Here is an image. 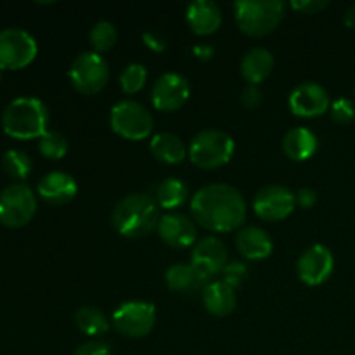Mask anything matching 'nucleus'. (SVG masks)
Masks as SVG:
<instances>
[{
    "label": "nucleus",
    "instance_id": "obj_1",
    "mask_svg": "<svg viewBox=\"0 0 355 355\" xmlns=\"http://www.w3.org/2000/svg\"><path fill=\"white\" fill-rule=\"evenodd\" d=\"M191 214L208 231L231 232L245 224L246 201L229 184H208L193 194Z\"/></svg>",
    "mask_w": 355,
    "mask_h": 355
},
{
    "label": "nucleus",
    "instance_id": "obj_2",
    "mask_svg": "<svg viewBox=\"0 0 355 355\" xmlns=\"http://www.w3.org/2000/svg\"><path fill=\"white\" fill-rule=\"evenodd\" d=\"M159 207L146 193H132L121 198L111 211V224L125 238H142L158 229Z\"/></svg>",
    "mask_w": 355,
    "mask_h": 355
},
{
    "label": "nucleus",
    "instance_id": "obj_3",
    "mask_svg": "<svg viewBox=\"0 0 355 355\" xmlns=\"http://www.w3.org/2000/svg\"><path fill=\"white\" fill-rule=\"evenodd\" d=\"M49 110L38 97H16L2 113V130L19 141L40 139L47 132Z\"/></svg>",
    "mask_w": 355,
    "mask_h": 355
},
{
    "label": "nucleus",
    "instance_id": "obj_4",
    "mask_svg": "<svg viewBox=\"0 0 355 355\" xmlns=\"http://www.w3.org/2000/svg\"><path fill=\"white\" fill-rule=\"evenodd\" d=\"M284 16L281 0H238L234 2V17L239 30L250 37H263L279 26Z\"/></svg>",
    "mask_w": 355,
    "mask_h": 355
},
{
    "label": "nucleus",
    "instance_id": "obj_5",
    "mask_svg": "<svg viewBox=\"0 0 355 355\" xmlns=\"http://www.w3.org/2000/svg\"><path fill=\"white\" fill-rule=\"evenodd\" d=\"M236 151V142L227 132L208 128L196 134L191 141L187 155L198 168L214 170L231 162Z\"/></svg>",
    "mask_w": 355,
    "mask_h": 355
},
{
    "label": "nucleus",
    "instance_id": "obj_6",
    "mask_svg": "<svg viewBox=\"0 0 355 355\" xmlns=\"http://www.w3.org/2000/svg\"><path fill=\"white\" fill-rule=\"evenodd\" d=\"M111 128L128 141H142L153 132V114L134 99L118 101L110 113Z\"/></svg>",
    "mask_w": 355,
    "mask_h": 355
},
{
    "label": "nucleus",
    "instance_id": "obj_7",
    "mask_svg": "<svg viewBox=\"0 0 355 355\" xmlns=\"http://www.w3.org/2000/svg\"><path fill=\"white\" fill-rule=\"evenodd\" d=\"M37 214V196L24 182H12L0 193V224L19 229Z\"/></svg>",
    "mask_w": 355,
    "mask_h": 355
},
{
    "label": "nucleus",
    "instance_id": "obj_8",
    "mask_svg": "<svg viewBox=\"0 0 355 355\" xmlns=\"http://www.w3.org/2000/svg\"><path fill=\"white\" fill-rule=\"evenodd\" d=\"M69 80L83 96L99 94L110 80V64L99 52H82L69 66Z\"/></svg>",
    "mask_w": 355,
    "mask_h": 355
},
{
    "label": "nucleus",
    "instance_id": "obj_9",
    "mask_svg": "<svg viewBox=\"0 0 355 355\" xmlns=\"http://www.w3.org/2000/svg\"><path fill=\"white\" fill-rule=\"evenodd\" d=\"M38 45L33 35L21 28H6L0 30V69L26 68L37 58Z\"/></svg>",
    "mask_w": 355,
    "mask_h": 355
},
{
    "label": "nucleus",
    "instance_id": "obj_10",
    "mask_svg": "<svg viewBox=\"0 0 355 355\" xmlns=\"http://www.w3.org/2000/svg\"><path fill=\"white\" fill-rule=\"evenodd\" d=\"M156 322V309L149 302L130 300L113 312V326L127 338H142L153 331Z\"/></svg>",
    "mask_w": 355,
    "mask_h": 355
},
{
    "label": "nucleus",
    "instance_id": "obj_11",
    "mask_svg": "<svg viewBox=\"0 0 355 355\" xmlns=\"http://www.w3.org/2000/svg\"><path fill=\"white\" fill-rule=\"evenodd\" d=\"M297 207L295 193L279 184L262 187L253 198V210L262 220H283Z\"/></svg>",
    "mask_w": 355,
    "mask_h": 355
},
{
    "label": "nucleus",
    "instance_id": "obj_12",
    "mask_svg": "<svg viewBox=\"0 0 355 355\" xmlns=\"http://www.w3.org/2000/svg\"><path fill=\"white\" fill-rule=\"evenodd\" d=\"M335 270V257L324 245H312L298 257L297 274L302 283L319 286L331 277Z\"/></svg>",
    "mask_w": 355,
    "mask_h": 355
},
{
    "label": "nucleus",
    "instance_id": "obj_13",
    "mask_svg": "<svg viewBox=\"0 0 355 355\" xmlns=\"http://www.w3.org/2000/svg\"><path fill=\"white\" fill-rule=\"evenodd\" d=\"M227 248L224 243L215 236H207L194 245L191 253V266L207 283H211V279L217 274H222L224 267L227 266Z\"/></svg>",
    "mask_w": 355,
    "mask_h": 355
},
{
    "label": "nucleus",
    "instance_id": "obj_14",
    "mask_svg": "<svg viewBox=\"0 0 355 355\" xmlns=\"http://www.w3.org/2000/svg\"><path fill=\"white\" fill-rule=\"evenodd\" d=\"M191 85L180 73L166 71L155 82L151 90L153 106L159 111H177L187 103Z\"/></svg>",
    "mask_w": 355,
    "mask_h": 355
},
{
    "label": "nucleus",
    "instance_id": "obj_15",
    "mask_svg": "<svg viewBox=\"0 0 355 355\" xmlns=\"http://www.w3.org/2000/svg\"><path fill=\"white\" fill-rule=\"evenodd\" d=\"M288 104H290V110L293 111V114L302 118L321 116L331 107L328 90L318 82L298 83L291 90Z\"/></svg>",
    "mask_w": 355,
    "mask_h": 355
},
{
    "label": "nucleus",
    "instance_id": "obj_16",
    "mask_svg": "<svg viewBox=\"0 0 355 355\" xmlns=\"http://www.w3.org/2000/svg\"><path fill=\"white\" fill-rule=\"evenodd\" d=\"M158 234L172 248H187L196 241V224L179 211H168L159 218Z\"/></svg>",
    "mask_w": 355,
    "mask_h": 355
},
{
    "label": "nucleus",
    "instance_id": "obj_17",
    "mask_svg": "<svg viewBox=\"0 0 355 355\" xmlns=\"http://www.w3.org/2000/svg\"><path fill=\"white\" fill-rule=\"evenodd\" d=\"M37 193L45 203L62 207L76 196L78 184H76L75 177L69 175L68 172L54 170V172H49L47 175L42 177L37 186Z\"/></svg>",
    "mask_w": 355,
    "mask_h": 355
},
{
    "label": "nucleus",
    "instance_id": "obj_18",
    "mask_svg": "<svg viewBox=\"0 0 355 355\" xmlns=\"http://www.w3.org/2000/svg\"><path fill=\"white\" fill-rule=\"evenodd\" d=\"M186 19L196 35H210L220 28L222 10L214 0H193L187 6Z\"/></svg>",
    "mask_w": 355,
    "mask_h": 355
},
{
    "label": "nucleus",
    "instance_id": "obj_19",
    "mask_svg": "<svg viewBox=\"0 0 355 355\" xmlns=\"http://www.w3.org/2000/svg\"><path fill=\"white\" fill-rule=\"evenodd\" d=\"M269 232L259 225H246L236 234V250L248 260H263L272 253Z\"/></svg>",
    "mask_w": 355,
    "mask_h": 355
},
{
    "label": "nucleus",
    "instance_id": "obj_20",
    "mask_svg": "<svg viewBox=\"0 0 355 355\" xmlns=\"http://www.w3.org/2000/svg\"><path fill=\"white\" fill-rule=\"evenodd\" d=\"M319 148L318 135L307 127H295L283 137V151L295 162H305L312 158Z\"/></svg>",
    "mask_w": 355,
    "mask_h": 355
},
{
    "label": "nucleus",
    "instance_id": "obj_21",
    "mask_svg": "<svg viewBox=\"0 0 355 355\" xmlns=\"http://www.w3.org/2000/svg\"><path fill=\"white\" fill-rule=\"evenodd\" d=\"M201 298H203L205 309L217 318H225V315L232 314L236 304H238L236 291L222 281H211L210 284H207L205 290L201 291Z\"/></svg>",
    "mask_w": 355,
    "mask_h": 355
},
{
    "label": "nucleus",
    "instance_id": "obj_22",
    "mask_svg": "<svg viewBox=\"0 0 355 355\" xmlns=\"http://www.w3.org/2000/svg\"><path fill=\"white\" fill-rule=\"evenodd\" d=\"M165 283L172 291L180 295H193L196 291H203L210 283L198 274L191 263H172L165 272Z\"/></svg>",
    "mask_w": 355,
    "mask_h": 355
},
{
    "label": "nucleus",
    "instance_id": "obj_23",
    "mask_svg": "<svg viewBox=\"0 0 355 355\" xmlns=\"http://www.w3.org/2000/svg\"><path fill=\"white\" fill-rule=\"evenodd\" d=\"M274 69V55L266 47H253L243 55L241 75L252 85H259Z\"/></svg>",
    "mask_w": 355,
    "mask_h": 355
},
{
    "label": "nucleus",
    "instance_id": "obj_24",
    "mask_svg": "<svg viewBox=\"0 0 355 355\" xmlns=\"http://www.w3.org/2000/svg\"><path fill=\"white\" fill-rule=\"evenodd\" d=\"M149 149L156 159H159L162 163H170V165L184 162L187 156V149L182 139L173 132H159V134L153 135Z\"/></svg>",
    "mask_w": 355,
    "mask_h": 355
},
{
    "label": "nucleus",
    "instance_id": "obj_25",
    "mask_svg": "<svg viewBox=\"0 0 355 355\" xmlns=\"http://www.w3.org/2000/svg\"><path fill=\"white\" fill-rule=\"evenodd\" d=\"M155 198L159 208L173 211L175 208L182 207L187 201V198H189V187L186 186L184 180L177 179V177H168V179H163L156 186Z\"/></svg>",
    "mask_w": 355,
    "mask_h": 355
},
{
    "label": "nucleus",
    "instance_id": "obj_26",
    "mask_svg": "<svg viewBox=\"0 0 355 355\" xmlns=\"http://www.w3.org/2000/svg\"><path fill=\"white\" fill-rule=\"evenodd\" d=\"M75 324L87 336H101L110 329L106 314L94 305H83L76 309Z\"/></svg>",
    "mask_w": 355,
    "mask_h": 355
},
{
    "label": "nucleus",
    "instance_id": "obj_27",
    "mask_svg": "<svg viewBox=\"0 0 355 355\" xmlns=\"http://www.w3.org/2000/svg\"><path fill=\"white\" fill-rule=\"evenodd\" d=\"M2 170L10 179H26L31 172V158L21 149H9L2 156Z\"/></svg>",
    "mask_w": 355,
    "mask_h": 355
},
{
    "label": "nucleus",
    "instance_id": "obj_28",
    "mask_svg": "<svg viewBox=\"0 0 355 355\" xmlns=\"http://www.w3.org/2000/svg\"><path fill=\"white\" fill-rule=\"evenodd\" d=\"M89 38H90V45L94 47V51L99 52L101 54V52L110 51V49L116 44L118 31H116V28H114L113 23H110V21H106V19H101L92 26Z\"/></svg>",
    "mask_w": 355,
    "mask_h": 355
},
{
    "label": "nucleus",
    "instance_id": "obj_29",
    "mask_svg": "<svg viewBox=\"0 0 355 355\" xmlns=\"http://www.w3.org/2000/svg\"><path fill=\"white\" fill-rule=\"evenodd\" d=\"M38 151L47 159H61L68 153V139L58 130H47L38 139Z\"/></svg>",
    "mask_w": 355,
    "mask_h": 355
},
{
    "label": "nucleus",
    "instance_id": "obj_30",
    "mask_svg": "<svg viewBox=\"0 0 355 355\" xmlns=\"http://www.w3.org/2000/svg\"><path fill=\"white\" fill-rule=\"evenodd\" d=\"M148 80V69L141 62H130L120 73V87L125 94H135L144 87Z\"/></svg>",
    "mask_w": 355,
    "mask_h": 355
},
{
    "label": "nucleus",
    "instance_id": "obj_31",
    "mask_svg": "<svg viewBox=\"0 0 355 355\" xmlns=\"http://www.w3.org/2000/svg\"><path fill=\"white\" fill-rule=\"evenodd\" d=\"M246 276H248V267H246V263L239 262V260H232V262H227V266L222 270V283H225L232 290H236V288L241 286Z\"/></svg>",
    "mask_w": 355,
    "mask_h": 355
},
{
    "label": "nucleus",
    "instance_id": "obj_32",
    "mask_svg": "<svg viewBox=\"0 0 355 355\" xmlns=\"http://www.w3.org/2000/svg\"><path fill=\"white\" fill-rule=\"evenodd\" d=\"M329 113H331L333 121L338 125H349L355 118V104L347 97H340L331 103Z\"/></svg>",
    "mask_w": 355,
    "mask_h": 355
},
{
    "label": "nucleus",
    "instance_id": "obj_33",
    "mask_svg": "<svg viewBox=\"0 0 355 355\" xmlns=\"http://www.w3.org/2000/svg\"><path fill=\"white\" fill-rule=\"evenodd\" d=\"M71 355H113V352H111V347L106 342L92 340V342L80 345Z\"/></svg>",
    "mask_w": 355,
    "mask_h": 355
},
{
    "label": "nucleus",
    "instance_id": "obj_34",
    "mask_svg": "<svg viewBox=\"0 0 355 355\" xmlns=\"http://www.w3.org/2000/svg\"><path fill=\"white\" fill-rule=\"evenodd\" d=\"M329 6L328 0H293L291 7L304 14H319Z\"/></svg>",
    "mask_w": 355,
    "mask_h": 355
},
{
    "label": "nucleus",
    "instance_id": "obj_35",
    "mask_svg": "<svg viewBox=\"0 0 355 355\" xmlns=\"http://www.w3.org/2000/svg\"><path fill=\"white\" fill-rule=\"evenodd\" d=\"M262 90L259 89V85H252V83H248V85L243 89V94H241V103L243 106L248 107V110H255V107L260 106V103H262Z\"/></svg>",
    "mask_w": 355,
    "mask_h": 355
},
{
    "label": "nucleus",
    "instance_id": "obj_36",
    "mask_svg": "<svg viewBox=\"0 0 355 355\" xmlns=\"http://www.w3.org/2000/svg\"><path fill=\"white\" fill-rule=\"evenodd\" d=\"M297 198V205L302 208H312L318 201V191L312 189V187H302L295 193Z\"/></svg>",
    "mask_w": 355,
    "mask_h": 355
},
{
    "label": "nucleus",
    "instance_id": "obj_37",
    "mask_svg": "<svg viewBox=\"0 0 355 355\" xmlns=\"http://www.w3.org/2000/svg\"><path fill=\"white\" fill-rule=\"evenodd\" d=\"M142 40H144V44L155 52H162L166 49L165 37H163L162 33H158V31H144V35H142Z\"/></svg>",
    "mask_w": 355,
    "mask_h": 355
},
{
    "label": "nucleus",
    "instance_id": "obj_38",
    "mask_svg": "<svg viewBox=\"0 0 355 355\" xmlns=\"http://www.w3.org/2000/svg\"><path fill=\"white\" fill-rule=\"evenodd\" d=\"M193 54L196 55L198 59H203V61H207V59H211V55L215 54V51L210 44H198L193 47Z\"/></svg>",
    "mask_w": 355,
    "mask_h": 355
},
{
    "label": "nucleus",
    "instance_id": "obj_39",
    "mask_svg": "<svg viewBox=\"0 0 355 355\" xmlns=\"http://www.w3.org/2000/svg\"><path fill=\"white\" fill-rule=\"evenodd\" d=\"M343 21H345V24L349 28H355V6L350 7V9L347 10L345 17H343Z\"/></svg>",
    "mask_w": 355,
    "mask_h": 355
},
{
    "label": "nucleus",
    "instance_id": "obj_40",
    "mask_svg": "<svg viewBox=\"0 0 355 355\" xmlns=\"http://www.w3.org/2000/svg\"><path fill=\"white\" fill-rule=\"evenodd\" d=\"M2 76H3V69H0V82H2Z\"/></svg>",
    "mask_w": 355,
    "mask_h": 355
}]
</instances>
